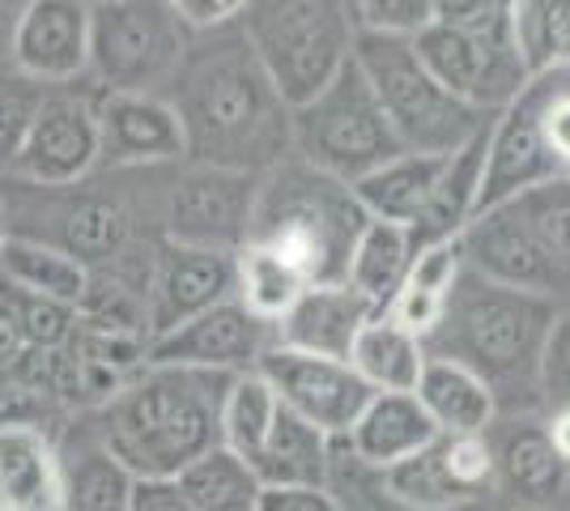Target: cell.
Returning <instances> with one entry per match:
<instances>
[{
    "mask_svg": "<svg viewBox=\"0 0 570 511\" xmlns=\"http://www.w3.org/2000/svg\"><path fill=\"white\" fill-rule=\"evenodd\" d=\"M541 401L549 410L570 405V303L558 307L549 324L546 350H541Z\"/></svg>",
    "mask_w": 570,
    "mask_h": 511,
    "instance_id": "obj_41",
    "label": "cell"
},
{
    "mask_svg": "<svg viewBox=\"0 0 570 511\" xmlns=\"http://www.w3.org/2000/svg\"><path fill=\"white\" fill-rule=\"evenodd\" d=\"M413 51L443 90L481 116H499L532 86L511 18H434L413 35Z\"/></svg>",
    "mask_w": 570,
    "mask_h": 511,
    "instance_id": "obj_9",
    "label": "cell"
},
{
    "mask_svg": "<svg viewBox=\"0 0 570 511\" xmlns=\"http://www.w3.org/2000/svg\"><path fill=\"white\" fill-rule=\"evenodd\" d=\"M9 60L35 86H65L90 65V0H22L9 30Z\"/></svg>",
    "mask_w": 570,
    "mask_h": 511,
    "instance_id": "obj_18",
    "label": "cell"
},
{
    "mask_svg": "<svg viewBox=\"0 0 570 511\" xmlns=\"http://www.w3.org/2000/svg\"><path fill=\"white\" fill-rule=\"evenodd\" d=\"M39 90H35V81H18V86H0V170H9L13 163V154L22 146L26 137V124L35 116V107H39Z\"/></svg>",
    "mask_w": 570,
    "mask_h": 511,
    "instance_id": "obj_42",
    "label": "cell"
},
{
    "mask_svg": "<svg viewBox=\"0 0 570 511\" xmlns=\"http://www.w3.org/2000/svg\"><path fill=\"white\" fill-rule=\"evenodd\" d=\"M383 490L413 511H460L494 494L485 435H434L409 461L383 469Z\"/></svg>",
    "mask_w": 570,
    "mask_h": 511,
    "instance_id": "obj_14",
    "label": "cell"
},
{
    "mask_svg": "<svg viewBox=\"0 0 570 511\" xmlns=\"http://www.w3.org/2000/svg\"><path fill=\"white\" fill-rule=\"evenodd\" d=\"M273 345V324L243 312L235 298L217 303L214 312L179 324L175 333H163L145 345L149 366H196V371H226L243 375Z\"/></svg>",
    "mask_w": 570,
    "mask_h": 511,
    "instance_id": "obj_19",
    "label": "cell"
},
{
    "mask_svg": "<svg viewBox=\"0 0 570 511\" xmlns=\"http://www.w3.org/2000/svg\"><path fill=\"white\" fill-rule=\"evenodd\" d=\"M188 43L191 30L167 0H95L86 73L102 95H163Z\"/></svg>",
    "mask_w": 570,
    "mask_h": 511,
    "instance_id": "obj_8",
    "label": "cell"
},
{
    "mask_svg": "<svg viewBox=\"0 0 570 511\" xmlns=\"http://www.w3.org/2000/svg\"><path fill=\"white\" fill-rule=\"evenodd\" d=\"M252 371H261L268 380V389L277 392V401L289 414H298L328 439L350 435V426L362 417V410L375 396L345 358L289 350V345H277V341L256 358Z\"/></svg>",
    "mask_w": 570,
    "mask_h": 511,
    "instance_id": "obj_12",
    "label": "cell"
},
{
    "mask_svg": "<svg viewBox=\"0 0 570 511\" xmlns=\"http://www.w3.org/2000/svg\"><path fill=\"white\" fill-rule=\"evenodd\" d=\"M294 154L341 184H357L362 175L409 154L354 56L311 102L294 107Z\"/></svg>",
    "mask_w": 570,
    "mask_h": 511,
    "instance_id": "obj_7",
    "label": "cell"
},
{
    "mask_svg": "<svg viewBox=\"0 0 570 511\" xmlns=\"http://www.w3.org/2000/svg\"><path fill=\"white\" fill-rule=\"evenodd\" d=\"M230 298H235V252L163 244L149 268V286H145L149 341L175 333L179 324L205 316Z\"/></svg>",
    "mask_w": 570,
    "mask_h": 511,
    "instance_id": "obj_17",
    "label": "cell"
},
{
    "mask_svg": "<svg viewBox=\"0 0 570 511\" xmlns=\"http://www.w3.org/2000/svg\"><path fill=\"white\" fill-rule=\"evenodd\" d=\"M434 435H439V426L426 417L413 392H375L362 417L350 426L345 443H350L354 461L383 473L392 464L417 456Z\"/></svg>",
    "mask_w": 570,
    "mask_h": 511,
    "instance_id": "obj_24",
    "label": "cell"
},
{
    "mask_svg": "<svg viewBox=\"0 0 570 511\" xmlns=\"http://www.w3.org/2000/svg\"><path fill=\"white\" fill-rule=\"evenodd\" d=\"M98 163L107 167H167L184 163V124L163 95H98Z\"/></svg>",
    "mask_w": 570,
    "mask_h": 511,
    "instance_id": "obj_20",
    "label": "cell"
},
{
    "mask_svg": "<svg viewBox=\"0 0 570 511\" xmlns=\"http://www.w3.org/2000/svg\"><path fill=\"white\" fill-rule=\"evenodd\" d=\"M303 291H307V277L282 252L264 244H243L235 252V303L256 320L277 328V320L298 303Z\"/></svg>",
    "mask_w": 570,
    "mask_h": 511,
    "instance_id": "obj_33",
    "label": "cell"
},
{
    "mask_svg": "<svg viewBox=\"0 0 570 511\" xmlns=\"http://www.w3.org/2000/svg\"><path fill=\"white\" fill-rule=\"evenodd\" d=\"M98 167V120L95 98L86 95H43L26 124V137L9 175L30 188H72L86 184Z\"/></svg>",
    "mask_w": 570,
    "mask_h": 511,
    "instance_id": "obj_13",
    "label": "cell"
},
{
    "mask_svg": "<svg viewBox=\"0 0 570 511\" xmlns=\"http://www.w3.org/2000/svg\"><path fill=\"white\" fill-rule=\"evenodd\" d=\"M448 0H357V30H380V35H401L413 39L426 30Z\"/></svg>",
    "mask_w": 570,
    "mask_h": 511,
    "instance_id": "obj_40",
    "label": "cell"
},
{
    "mask_svg": "<svg viewBox=\"0 0 570 511\" xmlns=\"http://www.w3.org/2000/svg\"><path fill=\"white\" fill-rule=\"evenodd\" d=\"M90 4H95V0H90Z\"/></svg>",
    "mask_w": 570,
    "mask_h": 511,
    "instance_id": "obj_51",
    "label": "cell"
},
{
    "mask_svg": "<svg viewBox=\"0 0 570 511\" xmlns=\"http://www.w3.org/2000/svg\"><path fill=\"white\" fill-rule=\"evenodd\" d=\"M541 137L562 175H570V95L553 77H546V98H541Z\"/></svg>",
    "mask_w": 570,
    "mask_h": 511,
    "instance_id": "obj_43",
    "label": "cell"
},
{
    "mask_svg": "<svg viewBox=\"0 0 570 511\" xmlns=\"http://www.w3.org/2000/svg\"><path fill=\"white\" fill-rule=\"evenodd\" d=\"M256 193H261V175L188 163L167 193V214H163L167 244L238 252L252 235Z\"/></svg>",
    "mask_w": 570,
    "mask_h": 511,
    "instance_id": "obj_11",
    "label": "cell"
},
{
    "mask_svg": "<svg viewBox=\"0 0 570 511\" xmlns=\"http://www.w3.org/2000/svg\"><path fill=\"white\" fill-rule=\"evenodd\" d=\"M13 303H18V320H22L26 350H65L77 333V307H69V303L22 291H13Z\"/></svg>",
    "mask_w": 570,
    "mask_h": 511,
    "instance_id": "obj_39",
    "label": "cell"
},
{
    "mask_svg": "<svg viewBox=\"0 0 570 511\" xmlns=\"http://www.w3.org/2000/svg\"><path fill=\"white\" fill-rule=\"evenodd\" d=\"M247 464L261 487H328L333 439L282 405L264 448Z\"/></svg>",
    "mask_w": 570,
    "mask_h": 511,
    "instance_id": "obj_28",
    "label": "cell"
},
{
    "mask_svg": "<svg viewBox=\"0 0 570 511\" xmlns=\"http://www.w3.org/2000/svg\"><path fill=\"white\" fill-rule=\"evenodd\" d=\"M413 396L439 426V435H485L490 422L499 417L494 392L485 389L469 366L452 363V358H426Z\"/></svg>",
    "mask_w": 570,
    "mask_h": 511,
    "instance_id": "obj_25",
    "label": "cell"
},
{
    "mask_svg": "<svg viewBox=\"0 0 570 511\" xmlns=\"http://www.w3.org/2000/svg\"><path fill=\"white\" fill-rule=\"evenodd\" d=\"M9 239V214H4V196H0V244Z\"/></svg>",
    "mask_w": 570,
    "mask_h": 511,
    "instance_id": "obj_49",
    "label": "cell"
},
{
    "mask_svg": "<svg viewBox=\"0 0 570 511\" xmlns=\"http://www.w3.org/2000/svg\"><path fill=\"white\" fill-rule=\"evenodd\" d=\"M345 363L354 366L371 392H413L426 366V345L387 312H380L362 324Z\"/></svg>",
    "mask_w": 570,
    "mask_h": 511,
    "instance_id": "obj_30",
    "label": "cell"
},
{
    "mask_svg": "<svg viewBox=\"0 0 570 511\" xmlns=\"http://www.w3.org/2000/svg\"><path fill=\"white\" fill-rule=\"evenodd\" d=\"M494 456V490H511L528 503H546L567 487V464L558 456L549 422L537 414H499L485 431Z\"/></svg>",
    "mask_w": 570,
    "mask_h": 511,
    "instance_id": "obj_21",
    "label": "cell"
},
{
    "mask_svg": "<svg viewBox=\"0 0 570 511\" xmlns=\"http://www.w3.org/2000/svg\"><path fill=\"white\" fill-rule=\"evenodd\" d=\"M464 273V252L460 239H443V244H426L413 252L409 273H404L401 291L392 294V303L383 307L401 328H409L413 337L426 341L434 333V324L443 320V307L452 298L455 282Z\"/></svg>",
    "mask_w": 570,
    "mask_h": 511,
    "instance_id": "obj_26",
    "label": "cell"
},
{
    "mask_svg": "<svg viewBox=\"0 0 570 511\" xmlns=\"http://www.w3.org/2000/svg\"><path fill=\"white\" fill-rule=\"evenodd\" d=\"M235 375L145 363L95 414L102 448L137 482L179 478L222 443V401Z\"/></svg>",
    "mask_w": 570,
    "mask_h": 511,
    "instance_id": "obj_2",
    "label": "cell"
},
{
    "mask_svg": "<svg viewBox=\"0 0 570 511\" xmlns=\"http://www.w3.org/2000/svg\"><path fill=\"white\" fill-rule=\"evenodd\" d=\"M60 464H65V511H128L137 478L102 448L98 431H86L69 448H60Z\"/></svg>",
    "mask_w": 570,
    "mask_h": 511,
    "instance_id": "obj_32",
    "label": "cell"
},
{
    "mask_svg": "<svg viewBox=\"0 0 570 511\" xmlns=\"http://www.w3.org/2000/svg\"><path fill=\"white\" fill-rule=\"evenodd\" d=\"M371 316H380V307L366 294H357L350 282L307 286L298 294V303L277 320L273 341L289 350L324 354V358H350V345Z\"/></svg>",
    "mask_w": 570,
    "mask_h": 511,
    "instance_id": "obj_22",
    "label": "cell"
},
{
    "mask_svg": "<svg viewBox=\"0 0 570 511\" xmlns=\"http://www.w3.org/2000/svg\"><path fill=\"white\" fill-rule=\"evenodd\" d=\"M22 354H26V337H22V320H18V303H13V291L0 282V371H9Z\"/></svg>",
    "mask_w": 570,
    "mask_h": 511,
    "instance_id": "obj_47",
    "label": "cell"
},
{
    "mask_svg": "<svg viewBox=\"0 0 570 511\" xmlns=\"http://www.w3.org/2000/svg\"><path fill=\"white\" fill-rule=\"evenodd\" d=\"M460 252H464V268L494 286L541 294L553 303L570 298V273L541 247V239L528 230V222L511 205L476 214L460 230Z\"/></svg>",
    "mask_w": 570,
    "mask_h": 511,
    "instance_id": "obj_15",
    "label": "cell"
},
{
    "mask_svg": "<svg viewBox=\"0 0 570 511\" xmlns=\"http://www.w3.org/2000/svg\"><path fill=\"white\" fill-rule=\"evenodd\" d=\"M409 261H413V239H409V226H396V222H366L362 235L354 244V256H350V286L357 294H366L375 307H387L392 294L401 291L404 273H409Z\"/></svg>",
    "mask_w": 570,
    "mask_h": 511,
    "instance_id": "obj_34",
    "label": "cell"
},
{
    "mask_svg": "<svg viewBox=\"0 0 570 511\" xmlns=\"http://www.w3.org/2000/svg\"><path fill=\"white\" fill-rule=\"evenodd\" d=\"M256 511H345L328 487H261Z\"/></svg>",
    "mask_w": 570,
    "mask_h": 511,
    "instance_id": "obj_44",
    "label": "cell"
},
{
    "mask_svg": "<svg viewBox=\"0 0 570 511\" xmlns=\"http://www.w3.org/2000/svg\"><path fill=\"white\" fill-rule=\"evenodd\" d=\"M511 35L532 81L570 69V0H511Z\"/></svg>",
    "mask_w": 570,
    "mask_h": 511,
    "instance_id": "obj_35",
    "label": "cell"
},
{
    "mask_svg": "<svg viewBox=\"0 0 570 511\" xmlns=\"http://www.w3.org/2000/svg\"><path fill=\"white\" fill-rule=\"evenodd\" d=\"M549 439H553L562 464L570 469V405L567 410H553V417H549Z\"/></svg>",
    "mask_w": 570,
    "mask_h": 511,
    "instance_id": "obj_48",
    "label": "cell"
},
{
    "mask_svg": "<svg viewBox=\"0 0 570 511\" xmlns=\"http://www.w3.org/2000/svg\"><path fill=\"white\" fill-rule=\"evenodd\" d=\"M502 205H511L528 222V230L541 239V247L570 273V175H553Z\"/></svg>",
    "mask_w": 570,
    "mask_h": 511,
    "instance_id": "obj_38",
    "label": "cell"
},
{
    "mask_svg": "<svg viewBox=\"0 0 570 511\" xmlns=\"http://www.w3.org/2000/svg\"><path fill=\"white\" fill-rule=\"evenodd\" d=\"M0 282L22 294H39V298L81 307V298L90 291V268L81 261H72L69 252H60V247L9 235L0 244Z\"/></svg>",
    "mask_w": 570,
    "mask_h": 511,
    "instance_id": "obj_31",
    "label": "cell"
},
{
    "mask_svg": "<svg viewBox=\"0 0 570 511\" xmlns=\"http://www.w3.org/2000/svg\"><path fill=\"white\" fill-rule=\"evenodd\" d=\"M235 26L289 111L350 65L357 39L345 0H247Z\"/></svg>",
    "mask_w": 570,
    "mask_h": 511,
    "instance_id": "obj_5",
    "label": "cell"
},
{
    "mask_svg": "<svg viewBox=\"0 0 570 511\" xmlns=\"http://www.w3.org/2000/svg\"><path fill=\"white\" fill-rule=\"evenodd\" d=\"M366 222L350 184L289 154L261 175L247 244L282 252L307 286H336L350 277V256Z\"/></svg>",
    "mask_w": 570,
    "mask_h": 511,
    "instance_id": "obj_4",
    "label": "cell"
},
{
    "mask_svg": "<svg viewBox=\"0 0 570 511\" xmlns=\"http://www.w3.org/2000/svg\"><path fill=\"white\" fill-rule=\"evenodd\" d=\"M277 392L268 389L261 371H243L230 380L226 389V401H222V448H230L235 456L252 461L264 448V439L277 422Z\"/></svg>",
    "mask_w": 570,
    "mask_h": 511,
    "instance_id": "obj_37",
    "label": "cell"
},
{
    "mask_svg": "<svg viewBox=\"0 0 570 511\" xmlns=\"http://www.w3.org/2000/svg\"><path fill=\"white\" fill-rule=\"evenodd\" d=\"M541 98H546V77L532 81L511 107H502L499 116L490 120L481 188H476V214H485L502 200H511V196L562 175L558 158L549 154L546 137H541Z\"/></svg>",
    "mask_w": 570,
    "mask_h": 511,
    "instance_id": "obj_16",
    "label": "cell"
},
{
    "mask_svg": "<svg viewBox=\"0 0 570 511\" xmlns=\"http://www.w3.org/2000/svg\"><path fill=\"white\" fill-rule=\"evenodd\" d=\"M562 303L528 291H507L476 273H460L443 320L422 345L426 358L469 366L494 392L499 414H528L541 401V350Z\"/></svg>",
    "mask_w": 570,
    "mask_h": 511,
    "instance_id": "obj_3",
    "label": "cell"
},
{
    "mask_svg": "<svg viewBox=\"0 0 570 511\" xmlns=\"http://www.w3.org/2000/svg\"><path fill=\"white\" fill-rule=\"evenodd\" d=\"M167 4L179 13V22L188 26L191 35L235 26L243 18V9H247V0H167Z\"/></svg>",
    "mask_w": 570,
    "mask_h": 511,
    "instance_id": "obj_45",
    "label": "cell"
},
{
    "mask_svg": "<svg viewBox=\"0 0 570 511\" xmlns=\"http://www.w3.org/2000/svg\"><path fill=\"white\" fill-rule=\"evenodd\" d=\"M175 487L191 511H256V499H261V478L252 473V464L222 443L200 461H191L175 478Z\"/></svg>",
    "mask_w": 570,
    "mask_h": 511,
    "instance_id": "obj_36",
    "label": "cell"
},
{
    "mask_svg": "<svg viewBox=\"0 0 570 511\" xmlns=\"http://www.w3.org/2000/svg\"><path fill=\"white\" fill-rule=\"evenodd\" d=\"M354 65L371 81L383 116L409 154H455L494 120L469 102H460L452 90H443L434 73L417 60L413 39L357 30Z\"/></svg>",
    "mask_w": 570,
    "mask_h": 511,
    "instance_id": "obj_6",
    "label": "cell"
},
{
    "mask_svg": "<svg viewBox=\"0 0 570 511\" xmlns=\"http://www.w3.org/2000/svg\"><path fill=\"white\" fill-rule=\"evenodd\" d=\"M485 137L490 124L476 132L473 141L448 154V163L439 170V184L430 193L426 214L409 226L413 252L426 244H443V239H460V230L473 222L476 214V188H481V163H485Z\"/></svg>",
    "mask_w": 570,
    "mask_h": 511,
    "instance_id": "obj_27",
    "label": "cell"
},
{
    "mask_svg": "<svg viewBox=\"0 0 570 511\" xmlns=\"http://www.w3.org/2000/svg\"><path fill=\"white\" fill-rule=\"evenodd\" d=\"M553 81H558V86H562V90H567V95H570V69H567V73H558V77H553Z\"/></svg>",
    "mask_w": 570,
    "mask_h": 511,
    "instance_id": "obj_50",
    "label": "cell"
},
{
    "mask_svg": "<svg viewBox=\"0 0 570 511\" xmlns=\"http://www.w3.org/2000/svg\"><path fill=\"white\" fill-rule=\"evenodd\" d=\"M163 98L184 124L188 163L264 175L294 154V111L238 26L191 35Z\"/></svg>",
    "mask_w": 570,
    "mask_h": 511,
    "instance_id": "obj_1",
    "label": "cell"
},
{
    "mask_svg": "<svg viewBox=\"0 0 570 511\" xmlns=\"http://www.w3.org/2000/svg\"><path fill=\"white\" fill-rule=\"evenodd\" d=\"M48 196V209L43 214H9V235H22V239H39L60 252H69L72 261L98 273V268L116 265L124 256V247L132 244V209L128 200L116 193H95V188H39Z\"/></svg>",
    "mask_w": 570,
    "mask_h": 511,
    "instance_id": "obj_10",
    "label": "cell"
},
{
    "mask_svg": "<svg viewBox=\"0 0 570 511\" xmlns=\"http://www.w3.org/2000/svg\"><path fill=\"white\" fill-rule=\"evenodd\" d=\"M0 511H65V464L43 426H0Z\"/></svg>",
    "mask_w": 570,
    "mask_h": 511,
    "instance_id": "obj_23",
    "label": "cell"
},
{
    "mask_svg": "<svg viewBox=\"0 0 570 511\" xmlns=\"http://www.w3.org/2000/svg\"><path fill=\"white\" fill-rule=\"evenodd\" d=\"M128 511H191L188 499L179 494L175 478H141L132 482V499Z\"/></svg>",
    "mask_w": 570,
    "mask_h": 511,
    "instance_id": "obj_46",
    "label": "cell"
},
{
    "mask_svg": "<svg viewBox=\"0 0 570 511\" xmlns=\"http://www.w3.org/2000/svg\"><path fill=\"white\" fill-rule=\"evenodd\" d=\"M443 163H448V154H401V158L383 163L380 170L362 175L350 188H354L357 205L366 209V218L413 226L426 214Z\"/></svg>",
    "mask_w": 570,
    "mask_h": 511,
    "instance_id": "obj_29",
    "label": "cell"
}]
</instances>
